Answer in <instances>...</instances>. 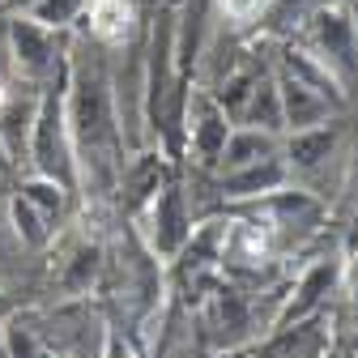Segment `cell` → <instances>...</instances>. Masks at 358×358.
<instances>
[{
    "instance_id": "7a4b0ae2",
    "label": "cell",
    "mask_w": 358,
    "mask_h": 358,
    "mask_svg": "<svg viewBox=\"0 0 358 358\" xmlns=\"http://www.w3.org/2000/svg\"><path fill=\"white\" fill-rule=\"evenodd\" d=\"M320 43H324V52L333 60H350V52H354V30H350V22L341 13H324L320 17Z\"/></svg>"
},
{
    "instance_id": "277c9868",
    "label": "cell",
    "mask_w": 358,
    "mask_h": 358,
    "mask_svg": "<svg viewBox=\"0 0 358 358\" xmlns=\"http://www.w3.org/2000/svg\"><path fill=\"white\" fill-rule=\"evenodd\" d=\"M94 30L103 38H120L128 30V9L124 0H94Z\"/></svg>"
},
{
    "instance_id": "3957f363",
    "label": "cell",
    "mask_w": 358,
    "mask_h": 358,
    "mask_svg": "<svg viewBox=\"0 0 358 358\" xmlns=\"http://www.w3.org/2000/svg\"><path fill=\"white\" fill-rule=\"evenodd\" d=\"M201 107V124H196V145L205 150V154H213L217 145H227V124H222V115H217V107L213 103H196Z\"/></svg>"
},
{
    "instance_id": "8992f818",
    "label": "cell",
    "mask_w": 358,
    "mask_h": 358,
    "mask_svg": "<svg viewBox=\"0 0 358 358\" xmlns=\"http://www.w3.org/2000/svg\"><path fill=\"white\" fill-rule=\"evenodd\" d=\"M260 5H264V0H227V13L231 17H252Z\"/></svg>"
},
{
    "instance_id": "ba28073f",
    "label": "cell",
    "mask_w": 358,
    "mask_h": 358,
    "mask_svg": "<svg viewBox=\"0 0 358 358\" xmlns=\"http://www.w3.org/2000/svg\"><path fill=\"white\" fill-rule=\"evenodd\" d=\"M354 282H358V264H354Z\"/></svg>"
},
{
    "instance_id": "52a82bcc",
    "label": "cell",
    "mask_w": 358,
    "mask_h": 358,
    "mask_svg": "<svg viewBox=\"0 0 358 358\" xmlns=\"http://www.w3.org/2000/svg\"><path fill=\"white\" fill-rule=\"evenodd\" d=\"M73 5H77V0H48V9H43V13H48V17H64Z\"/></svg>"
},
{
    "instance_id": "6da1fadb",
    "label": "cell",
    "mask_w": 358,
    "mask_h": 358,
    "mask_svg": "<svg viewBox=\"0 0 358 358\" xmlns=\"http://www.w3.org/2000/svg\"><path fill=\"white\" fill-rule=\"evenodd\" d=\"M282 99H286V111H290V120H294L299 128L324 115V99H320V90H311V85H303L299 77H290V81L282 85Z\"/></svg>"
},
{
    "instance_id": "5b68a950",
    "label": "cell",
    "mask_w": 358,
    "mask_h": 358,
    "mask_svg": "<svg viewBox=\"0 0 358 358\" xmlns=\"http://www.w3.org/2000/svg\"><path fill=\"white\" fill-rule=\"evenodd\" d=\"M290 150H294L299 162H320V154H329V132H316V137H299Z\"/></svg>"
}]
</instances>
